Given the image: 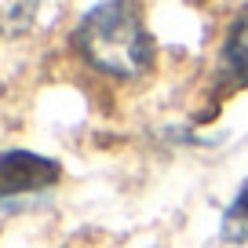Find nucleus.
I'll return each instance as SVG.
<instances>
[{
    "label": "nucleus",
    "mask_w": 248,
    "mask_h": 248,
    "mask_svg": "<svg viewBox=\"0 0 248 248\" xmlns=\"http://www.w3.org/2000/svg\"><path fill=\"white\" fill-rule=\"evenodd\" d=\"M77 47L95 70L113 77H139L154 59L146 22L128 0H106L88 11L77 30Z\"/></svg>",
    "instance_id": "1"
},
{
    "label": "nucleus",
    "mask_w": 248,
    "mask_h": 248,
    "mask_svg": "<svg viewBox=\"0 0 248 248\" xmlns=\"http://www.w3.org/2000/svg\"><path fill=\"white\" fill-rule=\"evenodd\" d=\"M59 179V164L30 150H8L0 154V197L33 194Z\"/></svg>",
    "instance_id": "2"
},
{
    "label": "nucleus",
    "mask_w": 248,
    "mask_h": 248,
    "mask_svg": "<svg viewBox=\"0 0 248 248\" xmlns=\"http://www.w3.org/2000/svg\"><path fill=\"white\" fill-rule=\"evenodd\" d=\"M223 59H226V73H230L233 84H248V15L233 26Z\"/></svg>",
    "instance_id": "3"
},
{
    "label": "nucleus",
    "mask_w": 248,
    "mask_h": 248,
    "mask_svg": "<svg viewBox=\"0 0 248 248\" xmlns=\"http://www.w3.org/2000/svg\"><path fill=\"white\" fill-rule=\"evenodd\" d=\"M40 11V0H0V33H26Z\"/></svg>",
    "instance_id": "4"
},
{
    "label": "nucleus",
    "mask_w": 248,
    "mask_h": 248,
    "mask_svg": "<svg viewBox=\"0 0 248 248\" xmlns=\"http://www.w3.org/2000/svg\"><path fill=\"white\" fill-rule=\"evenodd\" d=\"M226 237H233V241H245L248 237V186L241 190L237 204H233L230 216H226Z\"/></svg>",
    "instance_id": "5"
}]
</instances>
